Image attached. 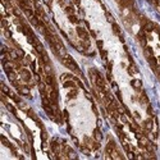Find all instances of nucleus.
<instances>
[{"label":"nucleus","instance_id":"obj_1","mask_svg":"<svg viewBox=\"0 0 160 160\" xmlns=\"http://www.w3.org/2000/svg\"><path fill=\"white\" fill-rule=\"evenodd\" d=\"M19 73H21V76H22V78H23L24 82H31V78L32 77H31V73L27 69L22 68V69H19Z\"/></svg>","mask_w":160,"mask_h":160},{"label":"nucleus","instance_id":"obj_2","mask_svg":"<svg viewBox=\"0 0 160 160\" xmlns=\"http://www.w3.org/2000/svg\"><path fill=\"white\" fill-rule=\"evenodd\" d=\"M156 28V24L152 23V22H149L147 21L145 24H143V30L146 31V32H151V31H154Z\"/></svg>","mask_w":160,"mask_h":160},{"label":"nucleus","instance_id":"obj_3","mask_svg":"<svg viewBox=\"0 0 160 160\" xmlns=\"http://www.w3.org/2000/svg\"><path fill=\"white\" fill-rule=\"evenodd\" d=\"M77 33L80 35L81 39H83V40H89V33H87L82 27H77Z\"/></svg>","mask_w":160,"mask_h":160},{"label":"nucleus","instance_id":"obj_4","mask_svg":"<svg viewBox=\"0 0 160 160\" xmlns=\"http://www.w3.org/2000/svg\"><path fill=\"white\" fill-rule=\"evenodd\" d=\"M131 84H132V87L134 90H137V91H140L141 89H142V82H141V80H132Z\"/></svg>","mask_w":160,"mask_h":160},{"label":"nucleus","instance_id":"obj_5","mask_svg":"<svg viewBox=\"0 0 160 160\" xmlns=\"http://www.w3.org/2000/svg\"><path fill=\"white\" fill-rule=\"evenodd\" d=\"M143 128H145L146 132H150L152 129V119H146L143 122Z\"/></svg>","mask_w":160,"mask_h":160},{"label":"nucleus","instance_id":"obj_6","mask_svg":"<svg viewBox=\"0 0 160 160\" xmlns=\"http://www.w3.org/2000/svg\"><path fill=\"white\" fill-rule=\"evenodd\" d=\"M18 91H19V93L23 95V96L30 95V87H27V86H19L18 87Z\"/></svg>","mask_w":160,"mask_h":160},{"label":"nucleus","instance_id":"obj_7","mask_svg":"<svg viewBox=\"0 0 160 160\" xmlns=\"http://www.w3.org/2000/svg\"><path fill=\"white\" fill-rule=\"evenodd\" d=\"M93 138H95V141H99V142L102 140V133L99 128H96V129L93 131Z\"/></svg>","mask_w":160,"mask_h":160},{"label":"nucleus","instance_id":"obj_8","mask_svg":"<svg viewBox=\"0 0 160 160\" xmlns=\"http://www.w3.org/2000/svg\"><path fill=\"white\" fill-rule=\"evenodd\" d=\"M143 53H145V55H146L147 59H150L151 56H154V55H152V50H151V48H150V46H145V49H143Z\"/></svg>","mask_w":160,"mask_h":160},{"label":"nucleus","instance_id":"obj_9","mask_svg":"<svg viewBox=\"0 0 160 160\" xmlns=\"http://www.w3.org/2000/svg\"><path fill=\"white\" fill-rule=\"evenodd\" d=\"M140 102L141 104H149V98L145 92H142V95L140 96Z\"/></svg>","mask_w":160,"mask_h":160},{"label":"nucleus","instance_id":"obj_10","mask_svg":"<svg viewBox=\"0 0 160 160\" xmlns=\"http://www.w3.org/2000/svg\"><path fill=\"white\" fill-rule=\"evenodd\" d=\"M128 73H129V74H132V76H133L134 73H137V68H136V65H134L133 63L129 65V67H128Z\"/></svg>","mask_w":160,"mask_h":160},{"label":"nucleus","instance_id":"obj_11","mask_svg":"<svg viewBox=\"0 0 160 160\" xmlns=\"http://www.w3.org/2000/svg\"><path fill=\"white\" fill-rule=\"evenodd\" d=\"M35 49H36V51L39 53V54H42V53H45V50H44V46H42L40 42H37L36 45H35Z\"/></svg>","mask_w":160,"mask_h":160},{"label":"nucleus","instance_id":"obj_12","mask_svg":"<svg viewBox=\"0 0 160 160\" xmlns=\"http://www.w3.org/2000/svg\"><path fill=\"white\" fill-rule=\"evenodd\" d=\"M64 87H67V89H76V84H74L73 81H65Z\"/></svg>","mask_w":160,"mask_h":160},{"label":"nucleus","instance_id":"obj_13","mask_svg":"<svg viewBox=\"0 0 160 160\" xmlns=\"http://www.w3.org/2000/svg\"><path fill=\"white\" fill-rule=\"evenodd\" d=\"M111 24H113V31H114V33H117L118 36H119V35H122V33H120V28H119L118 24L115 23V22H114V23H111Z\"/></svg>","mask_w":160,"mask_h":160},{"label":"nucleus","instance_id":"obj_14","mask_svg":"<svg viewBox=\"0 0 160 160\" xmlns=\"http://www.w3.org/2000/svg\"><path fill=\"white\" fill-rule=\"evenodd\" d=\"M64 10H65V13H68V15L74 14V8L72 7V5H68V7H65V8H64Z\"/></svg>","mask_w":160,"mask_h":160},{"label":"nucleus","instance_id":"obj_15","mask_svg":"<svg viewBox=\"0 0 160 160\" xmlns=\"http://www.w3.org/2000/svg\"><path fill=\"white\" fill-rule=\"evenodd\" d=\"M8 78L12 81V82H14V81L17 80V76H15V73L13 71H10V72H8Z\"/></svg>","mask_w":160,"mask_h":160},{"label":"nucleus","instance_id":"obj_16","mask_svg":"<svg viewBox=\"0 0 160 160\" xmlns=\"http://www.w3.org/2000/svg\"><path fill=\"white\" fill-rule=\"evenodd\" d=\"M67 158H69V159H76V158H77V154L71 149L69 151H68V154H67Z\"/></svg>","mask_w":160,"mask_h":160},{"label":"nucleus","instance_id":"obj_17","mask_svg":"<svg viewBox=\"0 0 160 160\" xmlns=\"http://www.w3.org/2000/svg\"><path fill=\"white\" fill-rule=\"evenodd\" d=\"M23 12H24V14H26L28 18H31V17H33V15H35V14H33V12H32V9H31V8H28V9H24Z\"/></svg>","mask_w":160,"mask_h":160},{"label":"nucleus","instance_id":"obj_18","mask_svg":"<svg viewBox=\"0 0 160 160\" xmlns=\"http://www.w3.org/2000/svg\"><path fill=\"white\" fill-rule=\"evenodd\" d=\"M68 18H69V21L72 22V23H78V22H80V21H78V18H77L76 15H74V14H71V15H68Z\"/></svg>","mask_w":160,"mask_h":160},{"label":"nucleus","instance_id":"obj_19","mask_svg":"<svg viewBox=\"0 0 160 160\" xmlns=\"http://www.w3.org/2000/svg\"><path fill=\"white\" fill-rule=\"evenodd\" d=\"M1 91H3V92H4V93H7V95H9V93L12 92V91L9 90V87H7V86H5L4 83H1Z\"/></svg>","mask_w":160,"mask_h":160},{"label":"nucleus","instance_id":"obj_20","mask_svg":"<svg viewBox=\"0 0 160 160\" xmlns=\"http://www.w3.org/2000/svg\"><path fill=\"white\" fill-rule=\"evenodd\" d=\"M72 77L71 74H62V77H60V80L63 81V82H65V81H68V80H72Z\"/></svg>","mask_w":160,"mask_h":160},{"label":"nucleus","instance_id":"obj_21","mask_svg":"<svg viewBox=\"0 0 160 160\" xmlns=\"http://www.w3.org/2000/svg\"><path fill=\"white\" fill-rule=\"evenodd\" d=\"M41 138H42V141H45V142L48 141V133H46V131L44 129V128H42V131H41Z\"/></svg>","mask_w":160,"mask_h":160},{"label":"nucleus","instance_id":"obj_22","mask_svg":"<svg viewBox=\"0 0 160 160\" xmlns=\"http://www.w3.org/2000/svg\"><path fill=\"white\" fill-rule=\"evenodd\" d=\"M106 19L110 22V23H114V18H113V15L109 13V12H106Z\"/></svg>","mask_w":160,"mask_h":160},{"label":"nucleus","instance_id":"obj_23","mask_svg":"<svg viewBox=\"0 0 160 160\" xmlns=\"http://www.w3.org/2000/svg\"><path fill=\"white\" fill-rule=\"evenodd\" d=\"M7 108L9 109V111H12V113H13L14 115H17V111H15V108H14V106H12V105L7 104Z\"/></svg>","mask_w":160,"mask_h":160},{"label":"nucleus","instance_id":"obj_24","mask_svg":"<svg viewBox=\"0 0 160 160\" xmlns=\"http://www.w3.org/2000/svg\"><path fill=\"white\" fill-rule=\"evenodd\" d=\"M81 150H82L83 154H86V155H90V151H89V147H87V146H81Z\"/></svg>","mask_w":160,"mask_h":160},{"label":"nucleus","instance_id":"obj_25","mask_svg":"<svg viewBox=\"0 0 160 160\" xmlns=\"http://www.w3.org/2000/svg\"><path fill=\"white\" fill-rule=\"evenodd\" d=\"M100 53H101V58L104 59V60H106V58H108V53H106L105 50H102V49L100 50Z\"/></svg>","mask_w":160,"mask_h":160},{"label":"nucleus","instance_id":"obj_26","mask_svg":"<svg viewBox=\"0 0 160 160\" xmlns=\"http://www.w3.org/2000/svg\"><path fill=\"white\" fill-rule=\"evenodd\" d=\"M111 87H113V90L115 91V92H119V89H118V84L115 83V82H113L111 81Z\"/></svg>","mask_w":160,"mask_h":160},{"label":"nucleus","instance_id":"obj_27","mask_svg":"<svg viewBox=\"0 0 160 160\" xmlns=\"http://www.w3.org/2000/svg\"><path fill=\"white\" fill-rule=\"evenodd\" d=\"M76 95H77V90L74 89L73 91H71V92H69V95H68V96H69V98H74Z\"/></svg>","mask_w":160,"mask_h":160},{"label":"nucleus","instance_id":"obj_28","mask_svg":"<svg viewBox=\"0 0 160 160\" xmlns=\"http://www.w3.org/2000/svg\"><path fill=\"white\" fill-rule=\"evenodd\" d=\"M147 113H149L150 115H154V110H152V106L151 105L147 106Z\"/></svg>","mask_w":160,"mask_h":160},{"label":"nucleus","instance_id":"obj_29","mask_svg":"<svg viewBox=\"0 0 160 160\" xmlns=\"http://www.w3.org/2000/svg\"><path fill=\"white\" fill-rule=\"evenodd\" d=\"M127 152H128V158H129V159H134V158H136V156H134V154L131 151V150H129V151H127Z\"/></svg>","mask_w":160,"mask_h":160},{"label":"nucleus","instance_id":"obj_30","mask_svg":"<svg viewBox=\"0 0 160 160\" xmlns=\"http://www.w3.org/2000/svg\"><path fill=\"white\" fill-rule=\"evenodd\" d=\"M63 118H64V120H68V111L67 110L63 111Z\"/></svg>","mask_w":160,"mask_h":160},{"label":"nucleus","instance_id":"obj_31","mask_svg":"<svg viewBox=\"0 0 160 160\" xmlns=\"http://www.w3.org/2000/svg\"><path fill=\"white\" fill-rule=\"evenodd\" d=\"M1 23H3V28H7V26H8V23H7V21H5V18H3Z\"/></svg>","mask_w":160,"mask_h":160},{"label":"nucleus","instance_id":"obj_32","mask_svg":"<svg viewBox=\"0 0 160 160\" xmlns=\"http://www.w3.org/2000/svg\"><path fill=\"white\" fill-rule=\"evenodd\" d=\"M154 69H155V72H156V74H160V65H156L155 68H154Z\"/></svg>","mask_w":160,"mask_h":160},{"label":"nucleus","instance_id":"obj_33","mask_svg":"<svg viewBox=\"0 0 160 160\" xmlns=\"http://www.w3.org/2000/svg\"><path fill=\"white\" fill-rule=\"evenodd\" d=\"M5 37H7V39H10V37H12V33L9 32V31H5Z\"/></svg>","mask_w":160,"mask_h":160},{"label":"nucleus","instance_id":"obj_34","mask_svg":"<svg viewBox=\"0 0 160 160\" xmlns=\"http://www.w3.org/2000/svg\"><path fill=\"white\" fill-rule=\"evenodd\" d=\"M98 46H99V49L101 50L102 49V41H100V40H99V41H98Z\"/></svg>","mask_w":160,"mask_h":160},{"label":"nucleus","instance_id":"obj_35","mask_svg":"<svg viewBox=\"0 0 160 160\" xmlns=\"http://www.w3.org/2000/svg\"><path fill=\"white\" fill-rule=\"evenodd\" d=\"M86 98H87V99H89V100H90V101H92V96H91V95H90V93H89V92H86Z\"/></svg>","mask_w":160,"mask_h":160},{"label":"nucleus","instance_id":"obj_36","mask_svg":"<svg viewBox=\"0 0 160 160\" xmlns=\"http://www.w3.org/2000/svg\"><path fill=\"white\" fill-rule=\"evenodd\" d=\"M72 140H73V142H74V145H78V140L76 138V137H73V138H72Z\"/></svg>","mask_w":160,"mask_h":160},{"label":"nucleus","instance_id":"obj_37","mask_svg":"<svg viewBox=\"0 0 160 160\" xmlns=\"http://www.w3.org/2000/svg\"><path fill=\"white\" fill-rule=\"evenodd\" d=\"M73 3H76V5H80L81 4V0H73Z\"/></svg>","mask_w":160,"mask_h":160},{"label":"nucleus","instance_id":"obj_38","mask_svg":"<svg viewBox=\"0 0 160 160\" xmlns=\"http://www.w3.org/2000/svg\"><path fill=\"white\" fill-rule=\"evenodd\" d=\"M100 125H101V120L99 119V120H98V127H100Z\"/></svg>","mask_w":160,"mask_h":160}]
</instances>
